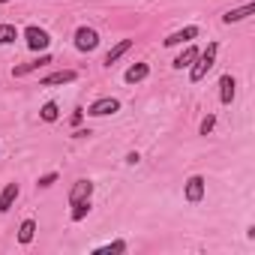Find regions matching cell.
I'll list each match as a JSON object with an SVG mask.
<instances>
[{"label": "cell", "mask_w": 255, "mask_h": 255, "mask_svg": "<svg viewBox=\"0 0 255 255\" xmlns=\"http://www.w3.org/2000/svg\"><path fill=\"white\" fill-rule=\"evenodd\" d=\"M216 54H219V45H216V42H210L204 51H198V57L189 63V81H192V84H198V81H201V78H204V75L213 69V63H216Z\"/></svg>", "instance_id": "1"}, {"label": "cell", "mask_w": 255, "mask_h": 255, "mask_svg": "<svg viewBox=\"0 0 255 255\" xmlns=\"http://www.w3.org/2000/svg\"><path fill=\"white\" fill-rule=\"evenodd\" d=\"M72 42H75V48H78L81 54H90V51H96V48H99V33H96L93 27L81 24V27L75 30V36H72Z\"/></svg>", "instance_id": "2"}, {"label": "cell", "mask_w": 255, "mask_h": 255, "mask_svg": "<svg viewBox=\"0 0 255 255\" xmlns=\"http://www.w3.org/2000/svg\"><path fill=\"white\" fill-rule=\"evenodd\" d=\"M117 111H120V99L117 96H99L96 102L87 105L90 117H108V114H117Z\"/></svg>", "instance_id": "3"}, {"label": "cell", "mask_w": 255, "mask_h": 255, "mask_svg": "<svg viewBox=\"0 0 255 255\" xmlns=\"http://www.w3.org/2000/svg\"><path fill=\"white\" fill-rule=\"evenodd\" d=\"M204 192H207V180H204L201 174H192V177L183 183V198H186L189 204L204 201Z\"/></svg>", "instance_id": "4"}, {"label": "cell", "mask_w": 255, "mask_h": 255, "mask_svg": "<svg viewBox=\"0 0 255 255\" xmlns=\"http://www.w3.org/2000/svg\"><path fill=\"white\" fill-rule=\"evenodd\" d=\"M21 36H24V45H27L30 51H45V48H48V42H51V39H48V33H45L42 27H36V24L24 27V33H21Z\"/></svg>", "instance_id": "5"}, {"label": "cell", "mask_w": 255, "mask_h": 255, "mask_svg": "<svg viewBox=\"0 0 255 255\" xmlns=\"http://www.w3.org/2000/svg\"><path fill=\"white\" fill-rule=\"evenodd\" d=\"M198 33H201V30H198V24H189V27H183V30H174V33H168V36L162 39V45H165V48H174V45L192 42Z\"/></svg>", "instance_id": "6"}, {"label": "cell", "mask_w": 255, "mask_h": 255, "mask_svg": "<svg viewBox=\"0 0 255 255\" xmlns=\"http://www.w3.org/2000/svg\"><path fill=\"white\" fill-rule=\"evenodd\" d=\"M78 78V72L75 69H57V72H51V75H42L39 78V87H57V84H72Z\"/></svg>", "instance_id": "7"}, {"label": "cell", "mask_w": 255, "mask_h": 255, "mask_svg": "<svg viewBox=\"0 0 255 255\" xmlns=\"http://www.w3.org/2000/svg\"><path fill=\"white\" fill-rule=\"evenodd\" d=\"M90 195H93V180L81 177V180H75V183H72V189H69L66 201H69V207H72L75 201H84V198H90Z\"/></svg>", "instance_id": "8"}, {"label": "cell", "mask_w": 255, "mask_h": 255, "mask_svg": "<svg viewBox=\"0 0 255 255\" xmlns=\"http://www.w3.org/2000/svg\"><path fill=\"white\" fill-rule=\"evenodd\" d=\"M234 96H237V81H234V75L225 72V75L219 78V102H222V105H231Z\"/></svg>", "instance_id": "9"}, {"label": "cell", "mask_w": 255, "mask_h": 255, "mask_svg": "<svg viewBox=\"0 0 255 255\" xmlns=\"http://www.w3.org/2000/svg\"><path fill=\"white\" fill-rule=\"evenodd\" d=\"M147 75H150V63L138 60V63H132L129 69L123 72V81H126V84H138V81H144Z\"/></svg>", "instance_id": "10"}, {"label": "cell", "mask_w": 255, "mask_h": 255, "mask_svg": "<svg viewBox=\"0 0 255 255\" xmlns=\"http://www.w3.org/2000/svg\"><path fill=\"white\" fill-rule=\"evenodd\" d=\"M48 63H51V54H45V51H42V54H39L36 60L24 63V66H15V69H12V75H15V78H24V75L36 72V69H42V66H48Z\"/></svg>", "instance_id": "11"}, {"label": "cell", "mask_w": 255, "mask_h": 255, "mask_svg": "<svg viewBox=\"0 0 255 255\" xmlns=\"http://www.w3.org/2000/svg\"><path fill=\"white\" fill-rule=\"evenodd\" d=\"M252 12H255V3H243V6H237V9H228V12L222 15V24H237V21L249 18Z\"/></svg>", "instance_id": "12"}, {"label": "cell", "mask_w": 255, "mask_h": 255, "mask_svg": "<svg viewBox=\"0 0 255 255\" xmlns=\"http://www.w3.org/2000/svg\"><path fill=\"white\" fill-rule=\"evenodd\" d=\"M15 198H18V183H6L3 192H0V213H9Z\"/></svg>", "instance_id": "13"}, {"label": "cell", "mask_w": 255, "mask_h": 255, "mask_svg": "<svg viewBox=\"0 0 255 255\" xmlns=\"http://www.w3.org/2000/svg\"><path fill=\"white\" fill-rule=\"evenodd\" d=\"M129 48H132V39H120V42H117V45H114V48H111V51L105 54V60H102V63H105V66L111 69V66H114V63H117V60H120V57H123L126 51H129Z\"/></svg>", "instance_id": "14"}, {"label": "cell", "mask_w": 255, "mask_h": 255, "mask_svg": "<svg viewBox=\"0 0 255 255\" xmlns=\"http://www.w3.org/2000/svg\"><path fill=\"white\" fill-rule=\"evenodd\" d=\"M33 237H36V219H24L21 225H18V243L21 246H27V243H33Z\"/></svg>", "instance_id": "15"}, {"label": "cell", "mask_w": 255, "mask_h": 255, "mask_svg": "<svg viewBox=\"0 0 255 255\" xmlns=\"http://www.w3.org/2000/svg\"><path fill=\"white\" fill-rule=\"evenodd\" d=\"M195 57H198V48H195V45H186V48L174 57V63H171V66H174V69H183V66H189Z\"/></svg>", "instance_id": "16"}, {"label": "cell", "mask_w": 255, "mask_h": 255, "mask_svg": "<svg viewBox=\"0 0 255 255\" xmlns=\"http://www.w3.org/2000/svg\"><path fill=\"white\" fill-rule=\"evenodd\" d=\"M15 39H18V27L3 21V24H0V45H12Z\"/></svg>", "instance_id": "17"}, {"label": "cell", "mask_w": 255, "mask_h": 255, "mask_svg": "<svg viewBox=\"0 0 255 255\" xmlns=\"http://www.w3.org/2000/svg\"><path fill=\"white\" fill-rule=\"evenodd\" d=\"M39 117H42L45 123H54V120H60V105H57V102H45V105L39 108Z\"/></svg>", "instance_id": "18"}, {"label": "cell", "mask_w": 255, "mask_h": 255, "mask_svg": "<svg viewBox=\"0 0 255 255\" xmlns=\"http://www.w3.org/2000/svg\"><path fill=\"white\" fill-rule=\"evenodd\" d=\"M87 213H90V198H84V201H75V204H72V213H69V219H72V222H81Z\"/></svg>", "instance_id": "19"}, {"label": "cell", "mask_w": 255, "mask_h": 255, "mask_svg": "<svg viewBox=\"0 0 255 255\" xmlns=\"http://www.w3.org/2000/svg\"><path fill=\"white\" fill-rule=\"evenodd\" d=\"M96 252H99V255H123V252H126V240H111V243L99 246Z\"/></svg>", "instance_id": "20"}, {"label": "cell", "mask_w": 255, "mask_h": 255, "mask_svg": "<svg viewBox=\"0 0 255 255\" xmlns=\"http://www.w3.org/2000/svg\"><path fill=\"white\" fill-rule=\"evenodd\" d=\"M213 126H216V114H207V117L201 120V126H198V132H201V135H210Z\"/></svg>", "instance_id": "21"}, {"label": "cell", "mask_w": 255, "mask_h": 255, "mask_svg": "<svg viewBox=\"0 0 255 255\" xmlns=\"http://www.w3.org/2000/svg\"><path fill=\"white\" fill-rule=\"evenodd\" d=\"M54 183H57V171H48V174H42V177L36 180L39 189H48V186H54Z\"/></svg>", "instance_id": "22"}, {"label": "cell", "mask_w": 255, "mask_h": 255, "mask_svg": "<svg viewBox=\"0 0 255 255\" xmlns=\"http://www.w3.org/2000/svg\"><path fill=\"white\" fill-rule=\"evenodd\" d=\"M81 120H84V108H75V114L69 117V123H72V126H78Z\"/></svg>", "instance_id": "23"}, {"label": "cell", "mask_w": 255, "mask_h": 255, "mask_svg": "<svg viewBox=\"0 0 255 255\" xmlns=\"http://www.w3.org/2000/svg\"><path fill=\"white\" fill-rule=\"evenodd\" d=\"M138 162H141V156H138L135 150H132V153H126V165H138Z\"/></svg>", "instance_id": "24"}, {"label": "cell", "mask_w": 255, "mask_h": 255, "mask_svg": "<svg viewBox=\"0 0 255 255\" xmlns=\"http://www.w3.org/2000/svg\"><path fill=\"white\" fill-rule=\"evenodd\" d=\"M87 135H90V129H75L72 132V138H87Z\"/></svg>", "instance_id": "25"}, {"label": "cell", "mask_w": 255, "mask_h": 255, "mask_svg": "<svg viewBox=\"0 0 255 255\" xmlns=\"http://www.w3.org/2000/svg\"><path fill=\"white\" fill-rule=\"evenodd\" d=\"M0 3H12V0H0Z\"/></svg>", "instance_id": "26"}]
</instances>
